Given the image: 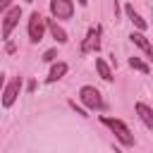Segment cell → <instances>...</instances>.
<instances>
[{
	"label": "cell",
	"mask_w": 153,
	"mask_h": 153,
	"mask_svg": "<svg viewBox=\"0 0 153 153\" xmlns=\"http://www.w3.org/2000/svg\"><path fill=\"white\" fill-rule=\"evenodd\" d=\"M134 112L139 115V120L143 122V127H146V129H153V108H151L148 103L136 100V103H134Z\"/></svg>",
	"instance_id": "obj_8"
},
{
	"label": "cell",
	"mask_w": 153,
	"mask_h": 153,
	"mask_svg": "<svg viewBox=\"0 0 153 153\" xmlns=\"http://www.w3.org/2000/svg\"><path fill=\"white\" fill-rule=\"evenodd\" d=\"M100 124H105L124 148H134L136 139H134V134H131V129L127 127L124 120H120V117H110V115H100Z\"/></svg>",
	"instance_id": "obj_1"
},
{
	"label": "cell",
	"mask_w": 153,
	"mask_h": 153,
	"mask_svg": "<svg viewBox=\"0 0 153 153\" xmlns=\"http://www.w3.org/2000/svg\"><path fill=\"white\" fill-rule=\"evenodd\" d=\"M96 72H98V76L103 81H112V69H110V65L103 57H96Z\"/></svg>",
	"instance_id": "obj_13"
},
{
	"label": "cell",
	"mask_w": 153,
	"mask_h": 153,
	"mask_svg": "<svg viewBox=\"0 0 153 153\" xmlns=\"http://www.w3.org/2000/svg\"><path fill=\"white\" fill-rule=\"evenodd\" d=\"M124 14H127V19H129V22L136 26V31H146V29H148L146 19H143V17H141V14H139V12H136L131 5H124Z\"/></svg>",
	"instance_id": "obj_12"
},
{
	"label": "cell",
	"mask_w": 153,
	"mask_h": 153,
	"mask_svg": "<svg viewBox=\"0 0 153 153\" xmlns=\"http://www.w3.org/2000/svg\"><path fill=\"white\" fill-rule=\"evenodd\" d=\"M10 7H12V0H0V12H5Z\"/></svg>",
	"instance_id": "obj_16"
},
{
	"label": "cell",
	"mask_w": 153,
	"mask_h": 153,
	"mask_svg": "<svg viewBox=\"0 0 153 153\" xmlns=\"http://www.w3.org/2000/svg\"><path fill=\"white\" fill-rule=\"evenodd\" d=\"M48 22V31H50V36L55 38V43H60V45H65L67 41H69V36H67V31L57 24V19L53 17V19H45Z\"/></svg>",
	"instance_id": "obj_10"
},
{
	"label": "cell",
	"mask_w": 153,
	"mask_h": 153,
	"mask_svg": "<svg viewBox=\"0 0 153 153\" xmlns=\"http://www.w3.org/2000/svg\"><path fill=\"white\" fill-rule=\"evenodd\" d=\"M67 72H69V65H67V62H62V60H60V62H55V65L50 67L48 76H45V84H55V81H60Z\"/></svg>",
	"instance_id": "obj_11"
},
{
	"label": "cell",
	"mask_w": 153,
	"mask_h": 153,
	"mask_svg": "<svg viewBox=\"0 0 153 153\" xmlns=\"http://www.w3.org/2000/svg\"><path fill=\"white\" fill-rule=\"evenodd\" d=\"M127 65H129L131 69L141 72V74H148V72H151V67H148V65H146L141 57H136V55H134V57H129V60H127Z\"/></svg>",
	"instance_id": "obj_14"
},
{
	"label": "cell",
	"mask_w": 153,
	"mask_h": 153,
	"mask_svg": "<svg viewBox=\"0 0 153 153\" xmlns=\"http://www.w3.org/2000/svg\"><path fill=\"white\" fill-rule=\"evenodd\" d=\"M48 31V22L41 17V12H31L29 14V22H26V33H29V41L31 43H41L43 36Z\"/></svg>",
	"instance_id": "obj_2"
},
{
	"label": "cell",
	"mask_w": 153,
	"mask_h": 153,
	"mask_svg": "<svg viewBox=\"0 0 153 153\" xmlns=\"http://www.w3.org/2000/svg\"><path fill=\"white\" fill-rule=\"evenodd\" d=\"M26 2H29V5H31V2H33V0H26Z\"/></svg>",
	"instance_id": "obj_18"
},
{
	"label": "cell",
	"mask_w": 153,
	"mask_h": 153,
	"mask_svg": "<svg viewBox=\"0 0 153 153\" xmlns=\"http://www.w3.org/2000/svg\"><path fill=\"white\" fill-rule=\"evenodd\" d=\"M19 19H22V5H12L10 10L2 12V41H5V43L10 41V36H12V31L17 29Z\"/></svg>",
	"instance_id": "obj_5"
},
{
	"label": "cell",
	"mask_w": 153,
	"mask_h": 153,
	"mask_svg": "<svg viewBox=\"0 0 153 153\" xmlns=\"http://www.w3.org/2000/svg\"><path fill=\"white\" fill-rule=\"evenodd\" d=\"M55 57H57V48H50V50L43 53V62H53Z\"/></svg>",
	"instance_id": "obj_15"
},
{
	"label": "cell",
	"mask_w": 153,
	"mask_h": 153,
	"mask_svg": "<svg viewBox=\"0 0 153 153\" xmlns=\"http://www.w3.org/2000/svg\"><path fill=\"white\" fill-rule=\"evenodd\" d=\"M100 36H103V26H100V24H93V26L86 31L84 41H81V53H84V55L98 53V50H100Z\"/></svg>",
	"instance_id": "obj_6"
},
{
	"label": "cell",
	"mask_w": 153,
	"mask_h": 153,
	"mask_svg": "<svg viewBox=\"0 0 153 153\" xmlns=\"http://www.w3.org/2000/svg\"><path fill=\"white\" fill-rule=\"evenodd\" d=\"M129 41H131L136 48H141L148 57H153V43L143 36V31H131V33H129Z\"/></svg>",
	"instance_id": "obj_9"
},
{
	"label": "cell",
	"mask_w": 153,
	"mask_h": 153,
	"mask_svg": "<svg viewBox=\"0 0 153 153\" xmlns=\"http://www.w3.org/2000/svg\"><path fill=\"white\" fill-rule=\"evenodd\" d=\"M22 86H24V76H14V79H10V81L5 84V88H2V98H0V103H2L5 110H10V108L17 103L19 93H22Z\"/></svg>",
	"instance_id": "obj_4"
},
{
	"label": "cell",
	"mask_w": 153,
	"mask_h": 153,
	"mask_svg": "<svg viewBox=\"0 0 153 153\" xmlns=\"http://www.w3.org/2000/svg\"><path fill=\"white\" fill-rule=\"evenodd\" d=\"M79 100H81V105H84L86 110H103V108H105L100 91H98L96 86H88V84L79 88Z\"/></svg>",
	"instance_id": "obj_3"
},
{
	"label": "cell",
	"mask_w": 153,
	"mask_h": 153,
	"mask_svg": "<svg viewBox=\"0 0 153 153\" xmlns=\"http://www.w3.org/2000/svg\"><path fill=\"white\" fill-rule=\"evenodd\" d=\"M50 14L55 19H72L74 17V0H50Z\"/></svg>",
	"instance_id": "obj_7"
},
{
	"label": "cell",
	"mask_w": 153,
	"mask_h": 153,
	"mask_svg": "<svg viewBox=\"0 0 153 153\" xmlns=\"http://www.w3.org/2000/svg\"><path fill=\"white\" fill-rule=\"evenodd\" d=\"M76 5H79V7H86V5H88V0H76Z\"/></svg>",
	"instance_id": "obj_17"
}]
</instances>
